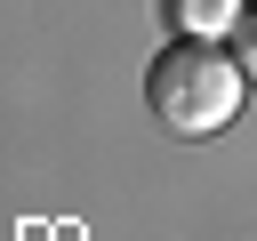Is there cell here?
Segmentation results:
<instances>
[{"mask_svg": "<svg viewBox=\"0 0 257 241\" xmlns=\"http://www.w3.org/2000/svg\"><path fill=\"white\" fill-rule=\"evenodd\" d=\"M241 88H249L241 56H225L201 32H185L177 48H161L153 72H145V96H153V112H161L169 137H217L241 112Z\"/></svg>", "mask_w": 257, "mask_h": 241, "instance_id": "cell-1", "label": "cell"}, {"mask_svg": "<svg viewBox=\"0 0 257 241\" xmlns=\"http://www.w3.org/2000/svg\"><path fill=\"white\" fill-rule=\"evenodd\" d=\"M241 8H249V0H169L177 32H201V40H217L225 24H241Z\"/></svg>", "mask_w": 257, "mask_h": 241, "instance_id": "cell-2", "label": "cell"}, {"mask_svg": "<svg viewBox=\"0 0 257 241\" xmlns=\"http://www.w3.org/2000/svg\"><path fill=\"white\" fill-rule=\"evenodd\" d=\"M233 56H241V72L257 80V0L241 8V24H233Z\"/></svg>", "mask_w": 257, "mask_h": 241, "instance_id": "cell-3", "label": "cell"}]
</instances>
